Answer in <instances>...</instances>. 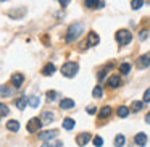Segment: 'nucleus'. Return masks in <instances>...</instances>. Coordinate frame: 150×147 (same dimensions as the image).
<instances>
[{
	"label": "nucleus",
	"mask_w": 150,
	"mask_h": 147,
	"mask_svg": "<svg viewBox=\"0 0 150 147\" xmlns=\"http://www.w3.org/2000/svg\"><path fill=\"white\" fill-rule=\"evenodd\" d=\"M84 33V23L76 21V23L69 24L66 29V42H74L81 37V34Z\"/></svg>",
	"instance_id": "nucleus-1"
},
{
	"label": "nucleus",
	"mask_w": 150,
	"mask_h": 147,
	"mask_svg": "<svg viewBox=\"0 0 150 147\" xmlns=\"http://www.w3.org/2000/svg\"><path fill=\"white\" fill-rule=\"evenodd\" d=\"M78 71H79V65L76 62H66L62 66V75L65 78H73V76L78 75Z\"/></svg>",
	"instance_id": "nucleus-2"
},
{
	"label": "nucleus",
	"mask_w": 150,
	"mask_h": 147,
	"mask_svg": "<svg viewBox=\"0 0 150 147\" xmlns=\"http://www.w3.org/2000/svg\"><path fill=\"white\" fill-rule=\"evenodd\" d=\"M115 37H116V42L120 44V45H127V44L132 40V34H131L127 29H120V31H116Z\"/></svg>",
	"instance_id": "nucleus-3"
},
{
	"label": "nucleus",
	"mask_w": 150,
	"mask_h": 147,
	"mask_svg": "<svg viewBox=\"0 0 150 147\" xmlns=\"http://www.w3.org/2000/svg\"><path fill=\"white\" fill-rule=\"evenodd\" d=\"M40 126H42V120H39V118H31L26 129H28V133H39Z\"/></svg>",
	"instance_id": "nucleus-4"
},
{
	"label": "nucleus",
	"mask_w": 150,
	"mask_h": 147,
	"mask_svg": "<svg viewBox=\"0 0 150 147\" xmlns=\"http://www.w3.org/2000/svg\"><path fill=\"white\" fill-rule=\"evenodd\" d=\"M24 82V76L21 75V73H13L11 75V84H13V87H21Z\"/></svg>",
	"instance_id": "nucleus-5"
},
{
	"label": "nucleus",
	"mask_w": 150,
	"mask_h": 147,
	"mask_svg": "<svg viewBox=\"0 0 150 147\" xmlns=\"http://www.w3.org/2000/svg\"><path fill=\"white\" fill-rule=\"evenodd\" d=\"M149 65H150V52H149V53H144V55H140L139 60H137V66H139L140 70H142V68H147Z\"/></svg>",
	"instance_id": "nucleus-6"
},
{
	"label": "nucleus",
	"mask_w": 150,
	"mask_h": 147,
	"mask_svg": "<svg viewBox=\"0 0 150 147\" xmlns=\"http://www.w3.org/2000/svg\"><path fill=\"white\" fill-rule=\"evenodd\" d=\"M89 141H91V134H89V133H81V134H78V136H76V144H78V146H81V147L86 146Z\"/></svg>",
	"instance_id": "nucleus-7"
},
{
	"label": "nucleus",
	"mask_w": 150,
	"mask_h": 147,
	"mask_svg": "<svg viewBox=\"0 0 150 147\" xmlns=\"http://www.w3.org/2000/svg\"><path fill=\"white\" fill-rule=\"evenodd\" d=\"M57 134H58L57 129H50V131H42V133H39V137L42 141H49V139H53Z\"/></svg>",
	"instance_id": "nucleus-8"
},
{
	"label": "nucleus",
	"mask_w": 150,
	"mask_h": 147,
	"mask_svg": "<svg viewBox=\"0 0 150 147\" xmlns=\"http://www.w3.org/2000/svg\"><path fill=\"white\" fill-rule=\"evenodd\" d=\"M86 7L91 8V10H95V8L105 7V4L102 2V0H86Z\"/></svg>",
	"instance_id": "nucleus-9"
},
{
	"label": "nucleus",
	"mask_w": 150,
	"mask_h": 147,
	"mask_svg": "<svg viewBox=\"0 0 150 147\" xmlns=\"http://www.w3.org/2000/svg\"><path fill=\"white\" fill-rule=\"evenodd\" d=\"M98 42H100V37H98V34L94 33V31H92V33H89V36H87V44H89V45L94 47V45H97Z\"/></svg>",
	"instance_id": "nucleus-10"
},
{
	"label": "nucleus",
	"mask_w": 150,
	"mask_h": 147,
	"mask_svg": "<svg viewBox=\"0 0 150 147\" xmlns=\"http://www.w3.org/2000/svg\"><path fill=\"white\" fill-rule=\"evenodd\" d=\"M121 84V78L118 75H111L110 78H108V86H110V87H118V86Z\"/></svg>",
	"instance_id": "nucleus-11"
},
{
	"label": "nucleus",
	"mask_w": 150,
	"mask_h": 147,
	"mask_svg": "<svg viewBox=\"0 0 150 147\" xmlns=\"http://www.w3.org/2000/svg\"><path fill=\"white\" fill-rule=\"evenodd\" d=\"M73 107H74V100H71V99H62L60 100V108H63V110H68Z\"/></svg>",
	"instance_id": "nucleus-12"
},
{
	"label": "nucleus",
	"mask_w": 150,
	"mask_h": 147,
	"mask_svg": "<svg viewBox=\"0 0 150 147\" xmlns=\"http://www.w3.org/2000/svg\"><path fill=\"white\" fill-rule=\"evenodd\" d=\"M134 142H136L137 146H145V142H147V136H145V133H139V134H136V136H134Z\"/></svg>",
	"instance_id": "nucleus-13"
},
{
	"label": "nucleus",
	"mask_w": 150,
	"mask_h": 147,
	"mask_svg": "<svg viewBox=\"0 0 150 147\" xmlns=\"http://www.w3.org/2000/svg\"><path fill=\"white\" fill-rule=\"evenodd\" d=\"M53 73H55V65H53V63H47V65L42 68V75L44 76H52Z\"/></svg>",
	"instance_id": "nucleus-14"
},
{
	"label": "nucleus",
	"mask_w": 150,
	"mask_h": 147,
	"mask_svg": "<svg viewBox=\"0 0 150 147\" xmlns=\"http://www.w3.org/2000/svg\"><path fill=\"white\" fill-rule=\"evenodd\" d=\"M7 129H8V131H13V133H16V131L20 129V123H18L16 120L7 121Z\"/></svg>",
	"instance_id": "nucleus-15"
},
{
	"label": "nucleus",
	"mask_w": 150,
	"mask_h": 147,
	"mask_svg": "<svg viewBox=\"0 0 150 147\" xmlns=\"http://www.w3.org/2000/svg\"><path fill=\"white\" fill-rule=\"evenodd\" d=\"M111 115V108L110 107H103L100 110V113H98V118H100V120H105V118H108Z\"/></svg>",
	"instance_id": "nucleus-16"
},
{
	"label": "nucleus",
	"mask_w": 150,
	"mask_h": 147,
	"mask_svg": "<svg viewBox=\"0 0 150 147\" xmlns=\"http://www.w3.org/2000/svg\"><path fill=\"white\" fill-rule=\"evenodd\" d=\"M28 104H29V107L37 108V107H39V104H40V99H39V97H36V95H33V97L28 99Z\"/></svg>",
	"instance_id": "nucleus-17"
},
{
	"label": "nucleus",
	"mask_w": 150,
	"mask_h": 147,
	"mask_svg": "<svg viewBox=\"0 0 150 147\" xmlns=\"http://www.w3.org/2000/svg\"><path fill=\"white\" fill-rule=\"evenodd\" d=\"M15 105H16L20 110H24V108H26V105H29V104H28V99L26 97H21V99H18V100L15 102Z\"/></svg>",
	"instance_id": "nucleus-18"
},
{
	"label": "nucleus",
	"mask_w": 150,
	"mask_h": 147,
	"mask_svg": "<svg viewBox=\"0 0 150 147\" xmlns=\"http://www.w3.org/2000/svg\"><path fill=\"white\" fill-rule=\"evenodd\" d=\"M63 128H65V129H73V128H74V120H73V118H65V120H63Z\"/></svg>",
	"instance_id": "nucleus-19"
},
{
	"label": "nucleus",
	"mask_w": 150,
	"mask_h": 147,
	"mask_svg": "<svg viewBox=\"0 0 150 147\" xmlns=\"http://www.w3.org/2000/svg\"><path fill=\"white\" fill-rule=\"evenodd\" d=\"M11 94H13V91H11L10 87H7V86H0V95H4V97H11Z\"/></svg>",
	"instance_id": "nucleus-20"
},
{
	"label": "nucleus",
	"mask_w": 150,
	"mask_h": 147,
	"mask_svg": "<svg viewBox=\"0 0 150 147\" xmlns=\"http://www.w3.org/2000/svg\"><path fill=\"white\" fill-rule=\"evenodd\" d=\"M113 142H115V146H116V147H123V146H124V142H126V139H124L123 134H118V136L115 137Z\"/></svg>",
	"instance_id": "nucleus-21"
},
{
	"label": "nucleus",
	"mask_w": 150,
	"mask_h": 147,
	"mask_svg": "<svg viewBox=\"0 0 150 147\" xmlns=\"http://www.w3.org/2000/svg\"><path fill=\"white\" fill-rule=\"evenodd\" d=\"M142 107H144V102H139V100H134L132 104H131V110H132V111L142 110Z\"/></svg>",
	"instance_id": "nucleus-22"
},
{
	"label": "nucleus",
	"mask_w": 150,
	"mask_h": 147,
	"mask_svg": "<svg viewBox=\"0 0 150 147\" xmlns=\"http://www.w3.org/2000/svg\"><path fill=\"white\" fill-rule=\"evenodd\" d=\"M116 113H118V116L126 118L127 115H129V108H127V107H120V108L116 110Z\"/></svg>",
	"instance_id": "nucleus-23"
},
{
	"label": "nucleus",
	"mask_w": 150,
	"mask_h": 147,
	"mask_svg": "<svg viewBox=\"0 0 150 147\" xmlns=\"http://www.w3.org/2000/svg\"><path fill=\"white\" fill-rule=\"evenodd\" d=\"M144 5V0H131V8L132 10H139Z\"/></svg>",
	"instance_id": "nucleus-24"
},
{
	"label": "nucleus",
	"mask_w": 150,
	"mask_h": 147,
	"mask_svg": "<svg viewBox=\"0 0 150 147\" xmlns=\"http://www.w3.org/2000/svg\"><path fill=\"white\" fill-rule=\"evenodd\" d=\"M120 71L123 73V75H127V73L131 71V65H129V63H121V65H120Z\"/></svg>",
	"instance_id": "nucleus-25"
},
{
	"label": "nucleus",
	"mask_w": 150,
	"mask_h": 147,
	"mask_svg": "<svg viewBox=\"0 0 150 147\" xmlns=\"http://www.w3.org/2000/svg\"><path fill=\"white\" fill-rule=\"evenodd\" d=\"M8 113H10L8 107H7L5 104H2V102H0V116H7Z\"/></svg>",
	"instance_id": "nucleus-26"
},
{
	"label": "nucleus",
	"mask_w": 150,
	"mask_h": 147,
	"mask_svg": "<svg viewBox=\"0 0 150 147\" xmlns=\"http://www.w3.org/2000/svg\"><path fill=\"white\" fill-rule=\"evenodd\" d=\"M42 120H44V123H50V121L53 120V113H50V111L42 113Z\"/></svg>",
	"instance_id": "nucleus-27"
},
{
	"label": "nucleus",
	"mask_w": 150,
	"mask_h": 147,
	"mask_svg": "<svg viewBox=\"0 0 150 147\" xmlns=\"http://www.w3.org/2000/svg\"><path fill=\"white\" fill-rule=\"evenodd\" d=\"M92 95H94L95 99H100L102 97V87H100V86H95L94 91H92Z\"/></svg>",
	"instance_id": "nucleus-28"
},
{
	"label": "nucleus",
	"mask_w": 150,
	"mask_h": 147,
	"mask_svg": "<svg viewBox=\"0 0 150 147\" xmlns=\"http://www.w3.org/2000/svg\"><path fill=\"white\" fill-rule=\"evenodd\" d=\"M92 142H94V146H95V147H102V146H103V139H102L100 136H95Z\"/></svg>",
	"instance_id": "nucleus-29"
},
{
	"label": "nucleus",
	"mask_w": 150,
	"mask_h": 147,
	"mask_svg": "<svg viewBox=\"0 0 150 147\" xmlns=\"http://www.w3.org/2000/svg\"><path fill=\"white\" fill-rule=\"evenodd\" d=\"M144 102H145V104H149V102H150V87L144 92Z\"/></svg>",
	"instance_id": "nucleus-30"
},
{
	"label": "nucleus",
	"mask_w": 150,
	"mask_h": 147,
	"mask_svg": "<svg viewBox=\"0 0 150 147\" xmlns=\"http://www.w3.org/2000/svg\"><path fill=\"white\" fill-rule=\"evenodd\" d=\"M47 97H49V100H55V99H57V92L55 91H49V92H47Z\"/></svg>",
	"instance_id": "nucleus-31"
},
{
	"label": "nucleus",
	"mask_w": 150,
	"mask_h": 147,
	"mask_svg": "<svg viewBox=\"0 0 150 147\" xmlns=\"http://www.w3.org/2000/svg\"><path fill=\"white\" fill-rule=\"evenodd\" d=\"M147 36H149V33H147L145 29H144V31H140V33H139V39H140V40L147 39Z\"/></svg>",
	"instance_id": "nucleus-32"
},
{
	"label": "nucleus",
	"mask_w": 150,
	"mask_h": 147,
	"mask_svg": "<svg viewBox=\"0 0 150 147\" xmlns=\"http://www.w3.org/2000/svg\"><path fill=\"white\" fill-rule=\"evenodd\" d=\"M69 2H71V0H60V5L65 8V7H68V5H69Z\"/></svg>",
	"instance_id": "nucleus-33"
},
{
	"label": "nucleus",
	"mask_w": 150,
	"mask_h": 147,
	"mask_svg": "<svg viewBox=\"0 0 150 147\" xmlns=\"http://www.w3.org/2000/svg\"><path fill=\"white\" fill-rule=\"evenodd\" d=\"M95 111H97V108H95V107H87V113L89 115H94Z\"/></svg>",
	"instance_id": "nucleus-34"
},
{
	"label": "nucleus",
	"mask_w": 150,
	"mask_h": 147,
	"mask_svg": "<svg viewBox=\"0 0 150 147\" xmlns=\"http://www.w3.org/2000/svg\"><path fill=\"white\" fill-rule=\"evenodd\" d=\"M145 123H149V124H150V111L145 115Z\"/></svg>",
	"instance_id": "nucleus-35"
},
{
	"label": "nucleus",
	"mask_w": 150,
	"mask_h": 147,
	"mask_svg": "<svg viewBox=\"0 0 150 147\" xmlns=\"http://www.w3.org/2000/svg\"><path fill=\"white\" fill-rule=\"evenodd\" d=\"M40 147H52V144H50V142H47V141H45V142H44Z\"/></svg>",
	"instance_id": "nucleus-36"
},
{
	"label": "nucleus",
	"mask_w": 150,
	"mask_h": 147,
	"mask_svg": "<svg viewBox=\"0 0 150 147\" xmlns=\"http://www.w3.org/2000/svg\"><path fill=\"white\" fill-rule=\"evenodd\" d=\"M2 2H5V0H2Z\"/></svg>",
	"instance_id": "nucleus-37"
}]
</instances>
